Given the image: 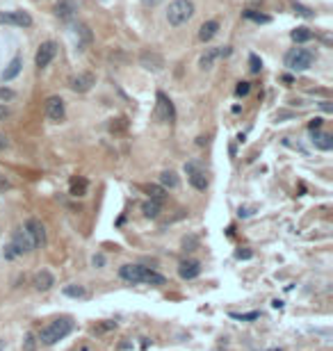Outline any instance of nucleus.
<instances>
[{"mask_svg": "<svg viewBox=\"0 0 333 351\" xmlns=\"http://www.w3.org/2000/svg\"><path fill=\"white\" fill-rule=\"evenodd\" d=\"M55 55H57V44H53V41H44V44L39 46V50H36V57H34L36 66L46 68L55 59Z\"/></svg>", "mask_w": 333, "mask_h": 351, "instance_id": "obj_11", "label": "nucleus"}, {"mask_svg": "<svg viewBox=\"0 0 333 351\" xmlns=\"http://www.w3.org/2000/svg\"><path fill=\"white\" fill-rule=\"evenodd\" d=\"M192 16H194V3L192 0H173L167 9V21L173 27L185 25Z\"/></svg>", "mask_w": 333, "mask_h": 351, "instance_id": "obj_3", "label": "nucleus"}, {"mask_svg": "<svg viewBox=\"0 0 333 351\" xmlns=\"http://www.w3.org/2000/svg\"><path fill=\"white\" fill-rule=\"evenodd\" d=\"M313 144L317 146L319 150H331L333 148V135H328V132L313 130Z\"/></svg>", "mask_w": 333, "mask_h": 351, "instance_id": "obj_18", "label": "nucleus"}, {"mask_svg": "<svg viewBox=\"0 0 333 351\" xmlns=\"http://www.w3.org/2000/svg\"><path fill=\"white\" fill-rule=\"evenodd\" d=\"M0 23L16 27H30L32 16L27 12H21V9H12V12H0Z\"/></svg>", "mask_w": 333, "mask_h": 351, "instance_id": "obj_9", "label": "nucleus"}, {"mask_svg": "<svg viewBox=\"0 0 333 351\" xmlns=\"http://www.w3.org/2000/svg\"><path fill=\"white\" fill-rule=\"evenodd\" d=\"M146 191H149L151 201H158V203H162V201L167 199V189H164L162 185H149L146 187Z\"/></svg>", "mask_w": 333, "mask_h": 351, "instance_id": "obj_25", "label": "nucleus"}, {"mask_svg": "<svg viewBox=\"0 0 333 351\" xmlns=\"http://www.w3.org/2000/svg\"><path fill=\"white\" fill-rule=\"evenodd\" d=\"M94 85H96V75H94V73H78V75L71 80V89L78 91V94L89 91Z\"/></svg>", "mask_w": 333, "mask_h": 351, "instance_id": "obj_13", "label": "nucleus"}, {"mask_svg": "<svg viewBox=\"0 0 333 351\" xmlns=\"http://www.w3.org/2000/svg\"><path fill=\"white\" fill-rule=\"evenodd\" d=\"M36 337L32 335V333H27L25 337H23V351H36Z\"/></svg>", "mask_w": 333, "mask_h": 351, "instance_id": "obj_30", "label": "nucleus"}, {"mask_svg": "<svg viewBox=\"0 0 333 351\" xmlns=\"http://www.w3.org/2000/svg\"><path fill=\"white\" fill-rule=\"evenodd\" d=\"M235 255H237V258H240V260H242V258H244V260H249V258H251V251H246V249L242 251V249H240Z\"/></svg>", "mask_w": 333, "mask_h": 351, "instance_id": "obj_39", "label": "nucleus"}, {"mask_svg": "<svg viewBox=\"0 0 333 351\" xmlns=\"http://www.w3.org/2000/svg\"><path fill=\"white\" fill-rule=\"evenodd\" d=\"M7 116H9V107L7 105H0V121H5Z\"/></svg>", "mask_w": 333, "mask_h": 351, "instance_id": "obj_38", "label": "nucleus"}, {"mask_svg": "<svg viewBox=\"0 0 333 351\" xmlns=\"http://www.w3.org/2000/svg\"><path fill=\"white\" fill-rule=\"evenodd\" d=\"M128 130V119H112V123H109V132H114V135H119V132H126Z\"/></svg>", "mask_w": 333, "mask_h": 351, "instance_id": "obj_27", "label": "nucleus"}, {"mask_svg": "<svg viewBox=\"0 0 333 351\" xmlns=\"http://www.w3.org/2000/svg\"><path fill=\"white\" fill-rule=\"evenodd\" d=\"M185 173H187V180H190V185L194 187V189L203 191L205 187H208V176H205V171L196 162H187L185 164Z\"/></svg>", "mask_w": 333, "mask_h": 351, "instance_id": "obj_8", "label": "nucleus"}, {"mask_svg": "<svg viewBox=\"0 0 333 351\" xmlns=\"http://www.w3.org/2000/svg\"><path fill=\"white\" fill-rule=\"evenodd\" d=\"M160 185L164 187V189H176L178 187V176L173 171H162V176H160Z\"/></svg>", "mask_w": 333, "mask_h": 351, "instance_id": "obj_24", "label": "nucleus"}, {"mask_svg": "<svg viewBox=\"0 0 333 351\" xmlns=\"http://www.w3.org/2000/svg\"><path fill=\"white\" fill-rule=\"evenodd\" d=\"M12 251L16 255H23V253H30V251H34V242H32V237L27 235L25 228H16L12 235Z\"/></svg>", "mask_w": 333, "mask_h": 351, "instance_id": "obj_6", "label": "nucleus"}, {"mask_svg": "<svg viewBox=\"0 0 333 351\" xmlns=\"http://www.w3.org/2000/svg\"><path fill=\"white\" fill-rule=\"evenodd\" d=\"M244 18H249V21H255V23H269V21H272L267 14H258V12H253V9H246Z\"/></svg>", "mask_w": 333, "mask_h": 351, "instance_id": "obj_28", "label": "nucleus"}, {"mask_svg": "<svg viewBox=\"0 0 333 351\" xmlns=\"http://www.w3.org/2000/svg\"><path fill=\"white\" fill-rule=\"evenodd\" d=\"M178 274H180V278H185V281H192V278H196L201 274V264L196 262V260H182L180 267H178Z\"/></svg>", "mask_w": 333, "mask_h": 351, "instance_id": "obj_17", "label": "nucleus"}, {"mask_svg": "<svg viewBox=\"0 0 333 351\" xmlns=\"http://www.w3.org/2000/svg\"><path fill=\"white\" fill-rule=\"evenodd\" d=\"M308 128L310 130H319V128H322V119H313V121L308 123Z\"/></svg>", "mask_w": 333, "mask_h": 351, "instance_id": "obj_37", "label": "nucleus"}, {"mask_svg": "<svg viewBox=\"0 0 333 351\" xmlns=\"http://www.w3.org/2000/svg\"><path fill=\"white\" fill-rule=\"evenodd\" d=\"M87 187H89V182H87V178L78 176L71 180V196H85L87 194Z\"/></svg>", "mask_w": 333, "mask_h": 351, "instance_id": "obj_22", "label": "nucleus"}, {"mask_svg": "<svg viewBox=\"0 0 333 351\" xmlns=\"http://www.w3.org/2000/svg\"><path fill=\"white\" fill-rule=\"evenodd\" d=\"M155 119H158L160 123H173V119H176V109H173V103L169 100L167 94H162V91L158 94V105H155Z\"/></svg>", "mask_w": 333, "mask_h": 351, "instance_id": "obj_5", "label": "nucleus"}, {"mask_svg": "<svg viewBox=\"0 0 333 351\" xmlns=\"http://www.w3.org/2000/svg\"><path fill=\"white\" fill-rule=\"evenodd\" d=\"M78 12V5L76 0H57L55 3V16L62 18V21H68V18H73Z\"/></svg>", "mask_w": 333, "mask_h": 351, "instance_id": "obj_14", "label": "nucleus"}, {"mask_svg": "<svg viewBox=\"0 0 333 351\" xmlns=\"http://www.w3.org/2000/svg\"><path fill=\"white\" fill-rule=\"evenodd\" d=\"M231 53H233L231 46H214V48H208L203 55H201L199 66H201V68H212L214 62H219V59L228 57Z\"/></svg>", "mask_w": 333, "mask_h": 351, "instance_id": "obj_7", "label": "nucleus"}, {"mask_svg": "<svg viewBox=\"0 0 333 351\" xmlns=\"http://www.w3.org/2000/svg\"><path fill=\"white\" fill-rule=\"evenodd\" d=\"M233 319H240V322H249V319H258L260 313H244V315H237V313H231Z\"/></svg>", "mask_w": 333, "mask_h": 351, "instance_id": "obj_31", "label": "nucleus"}, {"mask_svg": "<svg viewBox=\"0 0 333 351\" xmlns=\"http://www.w3.org/2000/svg\"><path fill=\"white\" fill-rule=\"evenodd\" d=\"M64 114H66L64 100L59 98V96H50V98L46 100V116H48L50 121L59 123V121H64Z\"/></svg>", "mask_w": 333, "mask_h": 351, "instance_id": "obj_12", "label": "nucleus"}, {"mask_svg": "<svg viewBox=\"0 0 333 351\" xmlns=\"http://www.w3.org/2000/svg\"><path fill=\"white\" fill-rule=\"evenodd\" d=\"M119 276H121L126 283H132V285H137V283L164 285V283H167V278H164L162 274H158L155 269L141 267V264H123V267L119 269Z\"/></svg>", "mask_w": 333, "mask_h": 351, "instance_id": "obj_1", "label": "nucleus"}, {"mask_svg": "<svg viewBox=\"0 0 333 351\" xmlns=\"http://www.w3.org/2000/svg\"><path fill=\"white\" fill-rule=\"evenodd\" d=\"M91 262H94V267H103V264H105V255L103 253L94 255V258H91Z\"/></svg>", "mask_w": 333, "mask_h": 351, "instance_id": "obj_35", "label": "nucleus"}, {"mask_svg": "<svg viewBox=\"0 0 333 351\" xmlns=\"http://www.w3.org/2000/svg\"><path fill=\"white\" fill-rule=\"evenodd\" d=\"M217 30H219L217 21H205L203 25H201V30H199V39L201 41H210L214 34H217Z\"/></svg>", "mask_w": 333, "mask_h": 351, "instance_id": "obj_19", "label": "nucleus"}, {"mask_svg": "<svg viewBox=\"0 0 333 351\" xmlns=\"http://www.w3.org/2000/svg\"><path fill=\"white\" fill-rule=\"evenodd\" d=\"M23 228H25L27 235L32 237V242H34V249H36V246H44L46 244V228H44V223H41L39 219L30 217Z\"/></svg>", "mask_w": 333, "mask_h": 351, "instance_id": "obj_10", "label": "nucleus"}, {"mask_svg": "<svg viewBox=\"0 0 333 351\" xmlns=\"http://www.w3.org/2000/svg\"><path fill=\"white\" fill-rule=\"evenodd\" d=\"M315 55L306 48H292L290 53L285 55V66L290 71H306V68L313 64Z\"/></svg>", "mask_w": 333, "mask_h": 351, "instance_id": "obj_4", "label": "nucleus"}, {"mask_svg": "<svg viewBox=\"0 0 333 351\" xmlns=\"http://www.w3.org/2000/svg\"><path fill=\"white\" fill-rule=\"evenodd\" d=\"M141 212H144L146 219H158L160 212H162V203H158V201H146L144 205H141Z\"/></svg>", "mask_w": 333, "mask_h": 351, "instance_id": "obj_20", "label": "nucleus"}, {"mask_svg": "<svg viewBox=\"0 0 333 351\" xmlns=\"http://www.w3.org/2000/svg\"><path fill=\"white\" fill-rule=\"evenodd\" d=\"M7 146H9V139L3 135V132H0V150H5V148H7Z\"/></svg>", "mask_w": 333, "mask_h": 351, "instance_id": "obj_41", "label": "nucleus"}, {"mask_svg": "<svg viewBox=\"0 0 333 351\" xmlns=\"http://www.w3.org/2000/svg\"><path fill=\"white\" fill-rule=\"evenodd\" d=\"M0 98H3V100H12L14 98V91L12 89H0Z\"/></svg>", "mask_w": 333, "mask_h": 351, "instance_id": "obj_36", "label": "nucleus"}, {"mask_svg": "<svg viewBox=\"0 0 333 351\" xmlns=\"http://www.w3.org/2000/svg\"><path fill=\"white\" fill-rule=\"evenodd\" d=\"M71 331H73V322H71V319H68V317H59V319H55V322H50L48 326L41 328L39 342H41V344H46V346H50V344H55V342L64 340V337H66Z\"/></svg>", "mask_w": 333, "mask_h": 351, "instance_id": "obj_2", "label": "nucleus"}, {"mask_svg": "<svg viewBox=\"0 0 333 351\" xmlns=\"http://www.w3.org/2000/svg\"><path fill=\"white\" fill-rule=\"evenodd\" d=\"M292 9H294V14H299V16H304V18H313V9L301 5V3H297V0L292 3Z\"/></svg>", "mask_w": 333, "mask_h": 351, "instance_id": "obj_29", "label": "nucleus"}, {"mask_svg": "<svg viewBox=\"0 0 333 351\" xmlns=\"http://www.w3.org/2000/svg\"><path fill=\"white\" fill-rule=\"evenodd\" d=\"M9 187H12V182H9L5 176H0V189H9Z\"/></svg>", "mask_w": 333, "mask_h": 351, "instance_id": "obj_40", "label": "nucleus"}, {"mask_svg": "<svg viewBox=\"0 0 333 351\" xmlns=\"http://www.w3.org/2000/svg\"><path fill=\"white\" fill-rule=\"evenodd\" d=\"M292 41H297V44H304V41H308L310 36H313V32L308 30V27H297V30H292Z\"/></svg>", "mask_w": 333, "mask_h": 351, "instance_id": "obj_26", "label": "nucleus"}, {"mask_svg": "<svg viewBox=\"0 0 333 351\" xmlns=\"http://www.w3.org/2000/svg\"><path fill=\"white\" fill-rule=\"evenodd\" d=\"M249 89H251L249 82H240V85L235 87V94H237V96H246V94H249Z\"/></svg>", "mask_w": 333, "mask_h": 351, "instance_id": "obj_33", "label": "nucleus"}, {"mask_svg": "<svg viewBox=\"0 0 333 351\" xmlns=\"http://www.w3.org/2000/svg\"><path fill=\"white\" fill-rule=\"evenodd\" d=\"M141 3H146V5H158L160 0H141Z\"/></svg>", "mask_w": 333, "mask_h": 351, "instance_id": "obj_42", "label": "nucleus"}, {"mask_svg": "<svg viewBox=\"0 0 333 351\" xmlns=\"http://www.w3.org/2000/svg\"><path fill=\"white\" fill-rule=\"evenodd\" d=\"M249 64H251V71H253V73H258L260 71V68H263V62H260V59H258V55H249Z\"/></svg>", "mask_w": 333, "mask_h": 351, "instance_id": "obj_32", "label": "nucleus"}, {"mask_svg": "<svg viewBox=\"0 0 333 351\" xmlns=\"http://www.w3.org/2000/svg\"><path fill=\"white\" fill-rule=\"evenodd\" d=\"M64 294L71 296V299H85V296H89V292H87L85 285H76V283H71V285L64 287Z\"/></svg>", "mask_w": 333, "mask_h": 351, "instance_id": "obj_23", "label": "nucleus"}, {"mask_svg": "<svg viewBox=\"0 0 333 351\" xmlns=\"http://www.w3.org/2000/svg\"><path fill=\"white\" fill-rule=\"evenodd\" d=\"M32 285H34V290H39V292H48L50 287L55 285V276L50 271H46V269H41V271L34 274V281H32Z\"/></svg>", "mask_w": 333, "mask_h": 351, "instance_id": "obj_16", "label": "nucleus"}, {"mask_svg": "<svg viewBox=\"0 0 333 351\" xmlns=\"http://www.w3.org/2000/svg\"><path fill=\"white\" fill-rule=\"evenodd\" d=\"M112 328H117V322H107V324H100V326H96L94 331H96V333H105V331H112Z\"/></svg>", "mask_w": 333, "mask_h": 351, "instance_id": "obj_34", "label": "nucleus"}, {"mask_svg": "<svg viewBox=\"0 0 333 351\" xmlns=\"http://www.w3.org/2000/svg\"><path fill=\"white\" fill-rule=\"evenodd\" d=\"M139 62H141V66H144V68H149V71H155V73L162 71V66H164V59L160 57L158 53H151V50L141 53Z\"/></svg>", "mask_w": 333, "mask_h": 351, "instance_id": "obj_15", "label": "nucleus"}, {"mask_svg": "<svg viewBox=\"0 0 333 351\" xmlns=\"http://www.w3.org/2000/svg\"><path fill=\"white\" fill-rule=\"evenodd\" d=\"M21 66H23V59H21V57H14L12 62H9V66L3 71V80H5V82H7V80H14V77L21 73Z\"/></svg>", "mask_w": 333, "mask_h": 351, "instance_id": "obj_21", "label": "nucleus"}]
</instances>
